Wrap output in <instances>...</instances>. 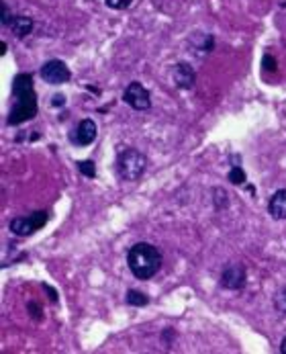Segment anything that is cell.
<instances>
[{
    "mask_svg": "<svg viewBox=\"0 0 286 354\" xmlns=\"http://www.w3.org/2000/svg\"><path fill=\"white\" fill-rule=\"evenodd\" d=\"M12 96L14 103L8 111V125H21L25 121H31L37 115V94L33 88L31 74H19L12 82Z\"/></svg>",
    "mask_w": 286,
    "mask_h": 354,
    "instance_id": "1",
    "label": "cell"
},
{
    "mask_svg": "<svg viewBox=\"0 0 286 354\" xmlns=\"http://www.w3.org/2000/svg\"><path fill=\"white\" fill-rule=\"evenodd\" d=\"M127 264H129V271L133 273V277L139 281H147L160 273L162 254L156 246H151L147 242H139L129 250Z\"/></svg>",
    "mask_w": 286,
    "mask_h": 354,
    "instance_id": "2",
    "label": "cell"
},
{
    "mask_svg": "<svg viewBox=\"0 0 286 354\" xmlns=\"http://www.w3.org/2000/svg\"><path fill=\"white\" fill-rule=\"evenodd\" d=\"M145 166H147L145 156L141 154V151L133 149V147L123 149L119 154V158H116V172H119V176L127 182L141 178V174L145 172Z\"/></svg>",
    "mask_w": 286,
    "mask_h": 354,
    "instance_id": "3",
    "label": "cell"
},
{
    "mask_svg": "<svg viewBox=\"0 0 286 354\" xmlns=\"http://www.w3.org/2000/svg\"><path fill=\"white\" fill-rule=\"evenodd\" d=\"M47 223V213L45 211H35L27 217H14L10 221V231L16 235H31L37 229H41Z\"/></svg>",
    "mask_w": 286,
    "mask_h": 354,
    "instance_id": "4",
    "label": "cell"
},
{
    "mask_svg": "<svg viewBox=\"0 0 286 354\" xmlns=\"http://www.w3.org/2000/svg\"><path fill=\"white\" fill-rule=\"evenodd\" d=\"M123 100L135 111H147L151 107V94L141 82H131L123 92Z\"/></svg>",
    "mask_w": 286,
    "mask_h": 354,
    "instance_id": "5",
    "label": "cell"
},
{
    "mask_svg": "<svg viewBox=\"0 0 286 354\" xmlns=\"http://www.w3.org/2000/svg\"><path fill=\"white\" fill-rule=\"evenodd\" d=\"M39 76L47 84H63V82H68L72 78V72H70L68 66H65V62H61V60H49V62H45L41 66Z\"/></svg>",
    "mask_w": 286,
    "mask_h": 354,
    "instance_id": "6",
    "label": "cell"
},
{
    "mask_svg": "<svg viewBox=\"0 0 286 354\" xmlns=\"http://www.w3.org/2000/svg\"><path fill=\"white\" fill-rule=\"evenodd\" d=\"M247 273L243 264H229L225 266V271L221 273V286L229 291H239L245 286Z\"/></svg>",
    "mask_w": 286,
    "mask_h": 354,
    "instance_id": "7",
    "label": "cell"
},
{
    "mask_svg": "<svg viewBox=\"0 0 286 354\" xmlns=\"http://www.w3.org/2000/svg\"><path fill=\"white\" fill-rule=\"evenodd\" d=\"M96 133H98V129H96V123L92 119H82L78 123V127L74 129V133H72V143L90 145L96 140Z\"/></svg>",
    "mask_w": 286,
    "mask_h": 354,
    "instance_id": "8",
    "label": "cell"
},
{
    "mask_svg": "<svg viewBox=\"0 0 286 354\" xmlns=\"http://www.w3.org/2000/svg\"><path fill=\"white\" fill-rule=\"evenodd\" d=\"M174 82H176V86L182 88V90H190L194 86V82H196V74H194V68L190 64L186 62H180L176 64V68H174Z\"/></svg>",
    "mask_w": 286,
    "mask_h": 354,
    "instance_id": "9",
    "label": "cell"
},
{
    "mask_svg": "<svg viewBox=\"0 0 286 354\" xmlns=\"http://www.w3.org/2000/svg\"><path fill=\"white\" fill-rule=\"evenodd\" d=\"M268 213L274 219H286V189L276 191L268 201Z\"/></svg>",
    "mask_w": 286,
    "mask_h": 354,
    "instance_id": "10",
    "label": "cell"
},
{
    "mask_svg": "<svg viewBox=\"0 0 286 354\" xmlns=\"http://www.w3.org/2000/svg\"><path fill=\"white\" fill-rule=\"evenodd\" d=\"M190 45L194 49V54L196 56H207L213 52V47H215V37L209 35V33H196V35L190 39Z\"/></svg>",
    "mask_w": 286,
    "mask_h": 354,
    "instance_id": "11",
    "label": "cell"
},
{
    "mask_svg": "<svg viewBox=\"0 0 286 354\" xmlns=\"http://www.w3.org/2000/svg\"><path fill=\"white\" fill-rule=\"evenodd\" d=\"M10 31L16 37H27L33 31V19H29V16H14L10 23Z\"/></svg>",
    "mask_w": 286,
    "mask_h": 354,
    "instance_id": "12",
    "label": "cell"
},
{
    "mask_svg": "<svg viewBox=\"0 0 286 354\" xmlns=\"http://www.w3.org/2000/svg\"><path fill=\"white\" fill-rule=\"evenodd\" d=\"M127 303H129V305H135V307H143V305H147V303H149V299L141 291H129L127 293Z\"/></svg>",
    "mask_w": 286,
    "mask_h": 354,
    "instance_id": "13",
    "label": "cell"
},
{
    "mask_svg": "<svg viewBox=\"0 0 286 354\" xmlns=\"http://www.w3.org/2000/svg\"><path fill=\"white\" fill-rule=\"evenodd\" d=\"M229 180H231L233 184H237V187H241V184L247 180V178H245V172H243V168H241V166H233V168H231V172H229Z\"/></svg>",
    "mask_w": 286,
    "mask_h": 354,
    "instance_id": "14",
    "label": "cell"
},
{
    "mask_svg": "<svg viewBox=\"0 0 286 354\" xmlns=\"http://www.w3.org/2000/svg\"><path fill=\"white\" fill-rule=\"evenodd\" d=\"M274 307H276V311L286 313V286H282V289L276 291V295H274Z\"/></svg>",
    "mask_w": 286,
    "mask_h": 354,
    "instance_id": "15",
    "label": "cell"
},
{
    "mask_svg": "<svg viewBox=\"0 0 286 354\" xmlns=\"http://www.w3.org/2000/svg\"><path fill=\"white\" fill-rule=\"evenodd\" d=\"M78 168H80V172H82L84 176H88V178H94V176H96V168H94V162H92V160L78 162Z\"/></svg>",
    "mask_w": 286,
    "mask_h": 354,
    "instance_id": "16",
    "label": "cell"
},
{
    "mask_svg": "<svg viewBox=\"0 0 286 354\" xmlns=\"http://www.w3.org/2000/svg\"><path fill=\"white\" fill-rule=\"evenodd\" d=\"M109 8H114V10H125L131 6L133 0H105Z\"/></svg>",
    "mask_w": 286,
    "mask_h": 354,
    "instance_id": "17",
    "label": "cell"
},
{
    "mask_svg": "<svg viewBox=\"0 0 286 354\" xmlns=\"http://www.w3.org/2000/svg\"><path fill=\"white\" fill-rule=\"evenodd\" d=\"M12 19L14 16L10 14V10H8V6L2 2L0 4V21H2V25H6V27H10V23H12Z\"/></svg>",
    "mask_w": 286,
    "mask_h": 354,
    "instance_id": "18",
    "label": "cell"
},
{
    "mask_svg": "<svg viewBox=\"0 0 286 354\" xmlns=\"http://www.w3.org/2000/svg\"><path fill=\"white\" fill-rule=\"evenodd\" d=\"M262 66H264V70H268V72H276V68H278V64H276L274 56H270V54H266V56H264Z\"/></svg>",
    "mask_w": 286,
    "mask_h": 354,
    "instance_id": "19",
    "label": "cell"
},
{
    "mask_svg": "<svg viewBox=\"0 0 286 354\" xmlns=\"http://www.w3.org/2000/svg\"><path fill=\"white\" fill-rule=\"evenodd\" d=\"M52 105H54V107H63V105H65L63 94H56V96L52 98Z\"/></svg>",
    "mask_w": 286,
    "mask_h": 354,
    "instance_id": "20",
    "label": "cell"
},
{
    "mask_svg": "<svg viewBox=\"0 0 286 354\" xmlns=\"http://www.w3.org/2000/svg\"><path fill=\"white\" fill-rule=\"evenodd\" d=\"M29 309L33 311V313H31L33 317H39V313H41V307H39V305L35 307V303H29Z\"/></svg>",
    "mask_w": 286,
    "mask_h": 354,
    "instance_id": "21",
    "label": "cell"
},
{
    "mask_svg": "<svg viewBox=\"0 0 286 354\" xmlns=\"http://www.w3.org/2000/svg\"><path fill=\"white\" fill-rule=\"evenodd\" d=\"M43 289L49 293V299H52V301H57V293H56V291H52V289H49L47 284H43Z\"/></svg>",
    "mask_w": 286,
    "mask_h": 354,
    "instance_id": "22",
    "label": "cell"
},
{
    "mask_svg": "<svg viewBox=\"0 0 286 354\" xmlns=\"http://www.w3.org/2000/svg\"><path fill=\"white\" fill-rule=\"evenodd\" d=\"M4 54H6V43L0 41V56H4Z\"/></svg>",
    "mask_w": 286,
    "mask_h": 354,
    "instance_id": "23",
    "label": "cell"
},
{
    "mask_svg": "<svg viewBox=\"0 0 286 354\" xmlns=\"http://www.w3.org/2000/svg\"><path fill=\"white\" fill-rule=\"evenodd\" d=\"M280 352H282V354H286V338H284V340H282V344H280Z\"/></svg>",
    "mask_w": 286,
    "mask_h": 354,
    "instance_id": "24",
    "label": "cell"
}]
</instances>
